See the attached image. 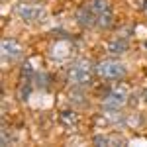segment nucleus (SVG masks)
<instances>
[{
  "label": "nucleus",
  "instance_id": "f257e3e1",
  "mask_svg": "<svg viewBox=\"0 0 147 147\" xmlns=\"http://www.w3.org/2000/svg\"><path fill=\"white\" fill-rule=\"evenodd\" d=\"M77 20L84 28H110L114 22L112 6L108 0H88L77 10Z\"/></svg>",
  "mask_w": 147,
  "mask_h": 147
},
{
  "label": "nucleus",
  "instance_id": "f03ea898",
  "mask_svg": "<svg viewBox=\"0 0 147 147\" xmlns=\"http://www.w3.org/2000/svg\"><path fill=\"white\" fill-rule=\"evenodd\" d=\"M96 69L90 67L88 61H77L73 63L67 71V80L75 86H88L92 84V75Z\"/></svg>",
  "mask_w": 147,
  "mask_h": 147
},
{
  "label": "nucleus",
  "instance_id": "7ed1b4c3",
  "mask_svg": "<svg viewBox=\"0 0 147 147\" xmlns=\"http://www.w3.org/2000/svg\"><path fill=\"white\" fill-rule=\"evenodd\" d=\"M94 69H96V75L102 77L104 80H120L125 77V67L120 61H114V59L100 61Z\"/></svg>",
  "mask_w": 147,
  "mask_h": 147
},
{
  "label": "nucleus",
  "instance_id": "20e7f679",
  "mask_svg": "<svg viewBox=\"0 0 147 147\" xmlns=\"http://www.w3.org/2000/svg\"><path fill=\"white\" fill-rule=\"evenodd\" d=\"M16 14L28 24H43L47 18V12L37 4H20L16 6Z\"/></svg>",
  "mask_w": 147,
  "mask_h": 147
},
{
  "label": "nucleus",
  "instance_id": "39448f33",
  "mask_svg": "<svg viewBox=\"0 0 147 147\" xmlns=\"http://www.w3.org/2000/svg\"><path fill=\"white\" fill-rule=\"evenodd\" d=\"M125 102H127V90H125L124 86L112 88V90L108 92L106 100H104V110L114 114V112H118V110H122L125 106Z\"/></svg>",
  "mask_w": 147,
  "mask_h": 147
},
{
  "label": "nucleus",
  "instance_id": "423d86ee",
  "mask_svg": "<svg viewBox=\"0 0 147 147\" xmlns=\"http://www.w3.org/2000/svg\"><path fill=\"white\" fill-rule=\"evenodd\" d=\"M0 53H2L4 61H16L22 55V47L18 45V41H14V39H4L2 45H0Z\"/></svg>",
  "mask_w": 147,
  "mask_h": 147
},
{
  "label": "nucleus",
  "instance_id": "0eeeda50",
  "mask_svg": "<svg viewBox=\"0 0 147 147\" xmlns=\"http://www.w3.org/2000/svg\"><path fill=\"white\" fill-rule=\"evenodd\" d=\"M71 51H73V47L69 41H55L53 45L49 47V55L57 59V61H61V59H67L71 55Z\"/></svg>",
  "mask_w": 147,
  "mask_h": 147
},
{
  "label": "nucleus",
  "instance_id": "6e6552de",
  "mask_svg": "<svg viewBox=\"0 0 147 147\" xmlns=\"http://www.w3.org/2000/svg\"><path fill=\"white\" fill-rule=\"evenodd\" d=\"M125 51H127V39L125 37H114L108 43V53H112V55H122Z\"/></svg>",
  "mask_w": 147,
  "mask_h": 147
},
{
  "label": "nucleus",
  "instance_id": "1a4fd4ad",
  "mask_svg": "<svg viewBox=\"0 0 147 147\" xmlns=\"http://www.w3.org/2000/svg\"><path fill=\"white\" fill-rule=\"evenodd\" d=\"M59 120H61V124L65 125V127H69V129H75V125H77V122H79V116L73 112V110H61V114H59Z\"/></svg>",
  "mask_w": 147,
  "mask_h": 147
},
{
  "label": "nucleus",
  "instance_id": "9d476101",
  "mask_svg": "<svg viewBox=\"0 0 147 147\" xmlns=\"http://www.w3.org/2000/svg\"><path fill=\"white\" fill-rule=\"evenodd\" d=\"M94 143H96V145H102V147H106V145H122L124 139L118 137V136H96L94 137Z\"/></svg>",
  "mask_w": 147,
  "mask_h": 147
},
{
  "label": "nucleus",
  "instance_id": "9b49d317",
  "mask_svg": "<svg viewBox=\"0 0 147 147\" xmlns=\"http://www.w3.org/2000/svg\"><path fill=\"white\" fill-rule=\"evenodd\" d=\"M34 67L30 65V63H24L22 67V80H34Z\"/></svg>",
  "mask_w": 147,
  "mask_h": 147
},
{
  "label": "nucleus",
  "instance_id": "f8f14e48",
  "mask_svg": "<svg viewBox=\"0 0 147 147\" xmlns=\"http://www.w3.org/2000/svg\"><path fill=\"white\" fill-rule=\"evenodd\" d=\"M71 102L77 104V106H86V98H84L82 92H73L71 94Z\"/></svg>",
  "mask_w": 147,
  "mask_h": 147
},
{
  "label": "nucleus",
  "instance_id": "ddd939ff",
  "mask_svg": "<svg viewBox=\"0 0 147 147\" xmlns=\"http://www.w3.org/2000/svg\"><path fill=\"white\" fill-rule=\"evenodd\" d=\"M34 82H35V86L45 88V86H47V75H35V77H34Z\"/></svg>",
  "mask_w": 147,
  "mask_h": 147
},
{
  "label": "nucleus",
  "instance_id": "4468645a",
  "mask_svg": "<svg viewBox=\"0 0 147 147\" xmlns=\"http://www.w3.org/2000/svg\"><path fill=\"white\" fill-rule=\"evenodd\" d=\"M145 10H147V0H145Z\"/></svg>",
  "mask_w": 147,
  "mask_h": 147
}]
</instances>
